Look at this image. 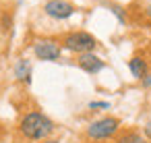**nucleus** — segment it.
Instances as JSON below:
<instances>
[{
    "label": "nucleus",
    "mask_w": 151,
    "mask_h": 143,
    "mask_svg": "<svg viewBox=\"0 0 151 143\" xmlns=\"http://www.w3.org/2000/svg\"><path fill=\"white\" fill-rule=\"evenodd\" d=\"M89 108H91V110L101 108V110H104V108H110V104H108V102H89Z\"/></svg>",
    "instance_id": "nucleus-11"
},
{
    "label": "nucleus",
    "mask_w": 151,
    "mask_h": 143,
    "mask_svg": "<svg viewBox=\"0 0 151 143\" xmlns=\"http://www.w3.org/2000/svg\"><path fill=\"white\" fill-rule=\"evenodd\" d=\"M42 143H60V141H56V139H46V141H42Z\"/></svg>",
    "instance_id": "nucleus-14"
},
{
    "label": "nucleus",
    "mask_w": 151,
    "mask_h": 143,
    "mask_svg": "<svg viewBox=\"0 0 151 143\" xmlns=\"http://www.w3.org/2000/svg\"><path fill=\"white\" fill-rule=\"evenodd\" d=\"M145 13H147V17H149V19H151V2H149V4H147V9H145Z\"/></svg>",
    "instance_id": "nucleus-13"
},
{
    "label": "nucleus",
    "mask_w": 151,
    "mask_h": 143,
    "mask_svg": "<svg viewBox=\"0 0 151 143\" xmlns=\"http://www.w3.org/2000/svg\"><path fill=\"white\" fill-rule=\"evenodd\" d=\"M120 129V120L114 118V116H104V118H97L93 120L89 126H87V137L93 139V141H106L110 137H114Z\"/></svg>",
    "instance_id": "nucleus-3"
},
{
    "label": "nucleus",
    "mask_w": 151,
    "mask_h": 143,
    "mask_svg": "<svg viewBox=\"0 0 151 143\" xmlns=\"http://www.w3.org/2000/svg\"><path fill=\"white\" fill-rule=\"evenodd\" d=\"M116 143H147V139L137 131H126L116 139Z\"/></svg>",
    "instance_id": "nucleus-9"
},
{
    "label": "nucleus",
    "mask_w": 151,
    "mask_h": 143,
    "mask_svg": "<svg viewBox=\"0 0 151 143\" xmlns=\"http://www.w3.org/2000/svg\"><path fill=\"white\" fill-rule=\"evenodd\" d=\"M56 124L42 112H27L21 122H19V131L25 139L29 141H42V139H48L52 133H54Z\"/></svg>",
    "instance_id": "nucleus-1"
},
{
    "label": "nucleus",
    "mask_w": 151,
    "mask_h": 143,
    "mask_svg": "<svg viewBox=\"0 0 151 143\" xmlns=\"http://www.w3.org/2000/svg\"><path fill=\"white\" fill-rule=\"evenodd\" d=\"M33 54L37 60H44V62H54L60 58L62 54V46L54 40H40L33 44Z\"/></svg>",
    "instance_id": "nucleus-4"
},
{
    "label": "nucleus",
    "mask_w": 151,
    "mask_h": 143,
    "mask_svg": "<svg viewBox=\"0 0 151 143\" xmlns=\"http://www.w3.org/2000/svg\"><path fill=\"white\" fill-rule=\"evenodd\" d=\"M141 85H143V87H151V73H147V75L141 79Z\"/></svg>",
    "instance_id": "nucleus-12"
},
{
    "label": "nucleus",
    "mask_w": 151,
    "mask_h": 143,
    "mask_svg": "<svg viewBox=\"0 0 151 143\" xmlns=\"http://www.w3.org/2000/svg\"><path fill=\"white\" fill-rule=\"evenodd\" d=\"M75 4L68 2V0H48V2L44 4V13L56 21H64L68 17L75 15Z\"/></svg>",
    "instance_id": "nucleus-5"
},
{
    "label": "nucleus",
    "mask_w": 151,
    "mask_h": 143,
    "mask_svg": "<svg viewBox=\"0 0 151 143\" xmlns=\"http://www.w3.org/2000/svg\"><path fill=\"white\" fill-rule=\"evenodd\" d=\"M15 77L19 81H25V83H31V62L27 58H21L17 64H15Z\"/></svg>",
    "instance_id": "nucleus-7"
},
{
    "label": "nucleus",
    "mask_w": 151,
    "mask_h": 143,
    "mask_svg": "<svg viewBox=\"0 0 151 143\" xmlns=\"http://www.w3.org/2000/svg\"><path fill=\"white\" fill-rule=\"evenodd\" d=\"M77 64H79V69H81V71H85L87 75H97L99 71H104V69H106V62H104L97 54H93V52L79 54Z\"/></svg>",
    "instance_id": "nucleus-6"
},
{
    "label": "nucleus",
    "mask_w": 151,
    "mask_h": 143,
    "mask_svg": "<svg viewBox=\"0 0 151 143\" xmlns=\"http://www.w3.org/2000/svg\"><path fill=\"white\" fill-rule=\"evenodd\" d=\"M110 9H112V13H114V15L118 17V21H120V23H126V15H124V11H122L120 6H116V4H112Z\"/></svg>",
    "instance_id": "nucleus-10"
},
{
    "label": "nucleus",
    "mask_w": 151,
    "mask_h": 143,
    "mask_svg": "<svg viewBox=\"0 0 151 143\" xmlns=\"http://www.w3.org/2000/svg\"><path fill=\"white\" fill-rule=\"evenodd\" d=\"M95 143H99V141H95Z\"/></svg>",
    "instance_id": "nucleus-15"
},
{
    "label": "nucleus",
    "mask_w": 151,
    "mask_h": 143,
    "mask_svg": "<svg viewBox=\"0 0 151 143\" xmlns=\"http://www.w3.org/2000/svg\"><path fill=\"white\" fill-rule=\"evenodd\" d=\"M62 48L68 52H75V54H85V52H93L97 48V40L87 31H73V33L64 35Z\"/></svg>",
    "instance_id": "nucleus-2"
},
{
    "label": "nucleus",
    "mask_w": 151,
    "mask_h": 143,
    "mask_svg": "<svg viewBox=\"0 0 151 143\" xmlns=\"http://www.w3.org/2000/svg\"><path fill=\"white\" fill-rule=\"evenodd\" d=\"M128 69H130V73H132L134 79H143V77L147 75V62H145L141 56L130 58V60H128Z\"/></svg>",
    "instance_id": "nucleus-8"
}]
</instances>
